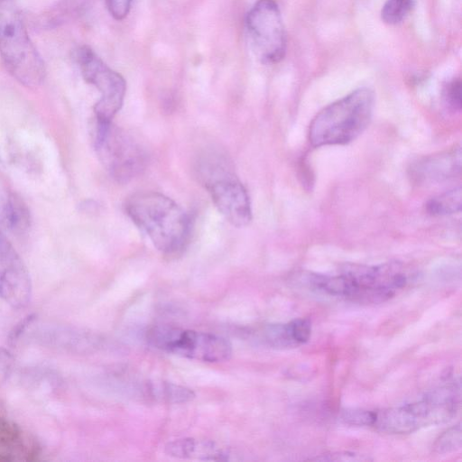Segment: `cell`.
Returning <instances> with one entry per match:
<instances>
[{
	"label": "cell",
	"instance_id": "4",
	"mask_svg": "<svg viewBox=\"0 0 462 462\" xmlns=\"http://www.w3.org/2000/svg\"><path fill=\"white\" fill-rule=\"evenodd\" d=\"M196 171L223 217L237 227L248 225L252 219L250 199L229 160L219 152L206 153L199 159Z\"/></svg>",
	"mask_w": 462,
	"mask_h": 462
},
{
	"label": "cell",
	"instance_id": "9",
	"mask_svg": "<svg viewBox=\"0 0 462 462\" xmlns=\"http://www.w3.org/2000/svg\"><path fill=\"white\" fill-rule=\"evenodd\" d=\"M83 79L100 93L94 106L97 122H112L121 109L126 83L121 74L109 68L88 46L77 48L73 54Z\"/></svg>",
	"mask_w": 462,
	"mask_h": 462
},
{
	"label": "cell",
	"instance_id": "23",
	"mask_svg": "<svg viewBox=\"0 0 462 462\" xmlns=\"http://www.w3.org/2000/svg\"><path fill=\"white\" fill-rule=\"evenodd\" d=\"M446 98L454 108L461 107V82L459 79H454L448 85Z\"/></svg>",
	"mask_w": 462,
	"mask_h": 462
},
{
	"label": "cell",
	"instance_id": "7",
	"mask_svg": "<svg viewBox=\"0 0 462 462\" xmlns=\"http://www.w3.org/2000/svg\"><path fill=\"white\" fill-rule=\"evenodd\" d=\"M94 145L103 166L119 183L130 181L146 167L144 150L129 134L112 122L96 121Z\"/></svg>",
	"mask_w": 462,
	"mask_h": 462
},
{
	"label": "cell",
	"instance_id": "13",
	"mask_svg": "<svg viewBox=\"0 0 462 462\" xmlns=\"http://www.w3.org/2000/svg\"><path fill=\"white\" fill-rule=\"evenodd\" d=\"M167 455L178 458L222 461L228 460L227 448L209 439L184 438L169 442L165 446Z\"/></svg>",
	"mask_w": 462,
	"mask_h": 462
},
{
	"label": "cell",
	"instance_id": "24",
	"mask_svg": "<svg viewBox=\"0 0 462 462\" xmlns=\"http://www.w3.org/2000/svg\"><path fill=\"white\" fill-rule=\"evenodd\" d=\"M315 459L320 461H359L366 460L367 458L353 452H337L321 455L319 457H317Z\"/></svg>",
	"mask_w": 462,
	"mask_h": 462
},
{
	"label": "cell",
	"instance_id": "10",
	"mask_svg": "<svg viewBox=\"0 0 462 462\" xmlns=\"http://www.w3.org/2000/svg\"><path fill=\"white\" fill-rule=\"evenodd\" d=\"M245 26L251 46L263 63L274 64L283 59L287 38L274 0H257L246 15Z\"/></svg>",
	"mask_w": 462,
	"mask_h": 462
},
{
	"label": "cell",
	"instance_id": "11",
	"mask_svg": "<svg viewBox=\"0 0 462 462\" xmlns=\"http://www.w3.org/2000/svg\"><path fill=\"white\" fill-rule=\"evenodd\" d=\"M31 295L29 272L8 236L0 231V297L19 309L29 303Z\"/></svg>",
	"mask_w": 462,
	"mask_h": 462
},
{
	"label": "cell",
	"instance_id": "5",
	"mask_svg": "<svg viewBox=\"0 0 462 462\" xmlns=\"http://www.w3.org/2000/svg\"><path fill=\"white\" fill-rule=\"evenodd\" d=\"M457 404L456 385L442 386L420 401L374 411L372 427L389 434L411 433L420 428L448 420L456 413Z\"/></svg>",
	"mask_w": 462,
	"mask_h": 462
},
{
	"label": "cell",
	"instance_id": "17",
	"mask_svg": "<svg viewBox=\"0 0 462 462\" xmlns=\"http://www.w3.org/2000/svg\"><path fill=\"white\" fill-rule=\"evenodd\" d=\"M146 395L155 401L166 403H182L194 399L192 390L169 382L147 383L143 388Z\"/></svg>",
	"mask_w": 462,
	"mask_h": 462
},
{
	"label": "cell",
	"instance_id": "1",
	"mask_svg": "<svg viewBox=\"0 0 462 462\" xmlns=\"http://www.w3.org/2000/svg\"><path fill=\"white\" fill-rule=\"evenodd\" d=\"M313 291L362 304H379L393 298L408 282L406 267L399 262L377 265L346 264L337 275L303 273Z\"/></svg>",
	"mask_w": 462,
	"mask_h": 462
},
{
	"label": "cell",
	"instance_id": "20",
	"mask_svg": "<svg viewBox=\"0 0 462 462\" xmlns=\"http://www.w3.org/2000/svg\"><path fill=\"white\" fill-rule=\"evenodd\" d=\"M461 425L457 423L445 430L436 440L433 449L438 454L454 452L461 448Z\"/></svg>",
	"mask_w": 462,
	"mask_h": 462
},
{
	"label": "cell",
	"instance_id": "22",
	"mask_svg": "<svg viewBox=\"0 0 462 462\" xmlns=\"http://www.w3.org/2000/svg\"><path fill=\"white\" fill-rule=\"evenodd\" d=\"M133 0H106L110 14L116 20H123L128 14Z\"/></svg>",
	"mask_w": 462,
	"mask_h": 462
},
{
	"label": "cell",
	"instance_id": "3",
	"mask_svg": "<svg viewBox=\"0 0 462 462\" xmlns=\"http://www.w3.org/2000/svg\"><path fill=\"white\" fill-rule=\"evenodd\" d=\"M374 104V92L357 88L329 104L313 118L309 138L315 147L346 144L369 125Z\"/></svg>",
	"mask_w": 462,
	"mask_h": 462
},
{
	"label": "cell",
	"instance_id": "6",
	"mask_svg": "<svg viewBox=\"0 0 462 462\" xmlns=\"http://www.w3.org/2000/svg\"><path fill=\"white\" fill-rule=\"evenodd\" d=\"M0 56L8 73L27 88H37L46 76L44 60L22 17L14 11L0 14Z\"/></svg>",
	"mask_w": 462,
	"mask_h": 462
},
{
	"label": "cell",
	"instance_id": "21",
	"mask_svg": "<svg viewBox=\"0 0 462 462\" xmlns=\"http://www.w3.org/2000/svg\"><path fill=\"white\" fill-rule=\"evenodd\" d=\"M339 418L347 425L372 427L374 420V411L364 409H345L340 412Z\"/></svg>",
	"mask_w": 462,
	"mask_h": 462
},
{
	"label": "cell",
	"instance_id": "25",
	"mask_svg": "<svg viewBox=\"0 0 462 462\" xmlns=\"http://www.w3.org/2000/svg\"><path fill=\"white\" fill-rule=\"evenodd\" d=\"M12 356L4 349H0V383L5 378L12 365Z\"/></svg>",
	"mask_w": 462,
	"mask_h": 462
},
{
	"label": "cell",
	"instance_id": "2",
	"mask_svg": "<svg viewBox=\"0 0 462 462\" xmlns=\"http://www.w3.org/2000/svg\"><path fill=\"white\" fill-rule=\"evenodd\" d=\"M125 208L131 220L162 254L176 255L186 247L190 220L171 198L153 191L136 193L125 200Z\"/></svg>",
	"mask_w": 462,
	"mask_h": 462
},
{
	"label": "cell",
	"instance_id": "14",
	"mask_svg": "<svg viewBox=\"0 0 462 462\" xmlns=\"http://www.w3.org/2000/svg\"><path fill=\"white\" fill-rule=\"evenodd\" d=\"M311 322L307 318L287 323L270 324L263 328V337L274 348H291L305 344L310 337Z\"/></svg>",
	"mask_w": 462,
	"mask_h": 462
},
{
	"label": "cell",
	"instance_id": "18",
	"mask_svg": "<svg viewBox=\"0 0 462 462\" xmlns=\"http://www.w3.org/2000/svg\"><path fill=\"white\" fill-rule=\"evenodd\" d=\"M462 205L461 188H455L430 199L427 211L432 216H447L459 212Z\"/></svg>",
	"mask_w": 462,
	"mask_h": 462
},
{
	"label": "cell",
	"instance_id": "8",
	"mask_svg": "<svg viewBox=\"0 0 462 462\" xmlns=\"http://www.w3.org/2000/svg\"><path fill=\"white\" fill-rule=\"evenodd\" d=\"M146 340L162 351L202 362H224L232 356V345L221 336L169 325L151 328Z\"/></svg>",
	"mask_w": 462,
	"mask_h": 462
},
{
	"label": "cell",
	"instance_id": "12",
	"mask_svg": "<svg viewBox=\"0 0 462 462\" xmlns=\"http://www.w3.org/2000/svg\"><path fill=\"white\" fill-rule=\"evenodd\" d=\"M31 222L30 209L17 193L9 191L0 195L1 232L22 237L28 233Z\"/></svg>",
	"mask_w": 462,
	"mask_h": 462
},
{
	"label": "cell",
	"instance_id": "19",
	"mask_svg": "<svg viewBox=\"0 0 462 462\" xmlns=\"http://www.w3.org/2000/svg\"><path fill=\"white\" fill-rule=\"evenodd\" d=\"M414 5L415 0H387L382 8V20L387 24H397L406 17Z\"/></svg>",
	"mask_w": 462,
	"mask_h": 462
},
{
	"label": "cell",
	"instance_id": "15",
	"mask_svg": "<svg viewBox=\"0 0 462 462\" xmlns=\"http://www.w3.org/2000/svg\"><path fill=\"white\" fill-rule=\"evenodd\" d=\"M32 445L14 424L0 417V461L23 459L31 455Z\"/></svg>",
	"mask_w": 462,
	"mask_h": 462
},
{
	"label": "cell",
	"instance_id": "16",
	"mask_svg": "<svg viewBox=\"0 0 462 462\" xmlns=\"http://www.w3.org/2000/svg\"><path fill=\"white\" fill-rule=\"evenodd\" d=\"M460 149L433 156L421 163L416 170L422 180H440L456 175L460 171Z\"/></svg>",
	"mask_w": 462,
	"mask_h": 462
}]
</instances>
